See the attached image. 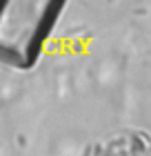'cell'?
<instances>
[{
	"instance_id": "cell-1",
	"label": "cell",
	"mask_w": 151,
	"mask_h": 156,
	"mask_svg": "<svg viewBox=\"0 0 151 156\" xmlns=\"http://www.w3.org/2000/svg\"><path fill=\"white\" fill-rule=\"evenodd\" d=\"M93 156H151V136L142 129H120L107 136Z\"/></svg>"
}]
</instances>
